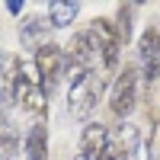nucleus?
<instances>
[{
	"instance_id": "obj_1",
	"label": "nucleus",
	"mask_w": 160,
	"mask_h": 160,
	"mask_svg": "<svg viewBox=\"0 0 160 160\" xmlns=\"http://www.w3.org/2000/svg\"><path fill=\"white\" fill-rule=\"evenodd\" d=\"M13 102L22 109V115H29L32 122L45 125L48 118V90L38 77V68L32 58L19 55V68H16V83H13Z\"/></svg>"
},
{
	"instance_id": "obj_2",
	"label": "nucleus",
	"mask_w": 160,
	"mask_h": 160,
	"mask_svg": "<svg viewBox=\"0 0 160 160\" xmlns=\"http://www.w3.org/2000/svg\"><path fill=\"white\" fill-rule=\"evenodd\" d=\"M138 77H141L138 64H125L109 87V115L118 122H128V115L138 109Z\"/></svg>"
},
{
	"instance_id": "obj_3",
	"label": "nucleus",
	"mask_w": 160,
	"mask_h": 160,
	"mask_svg": "<svg viewBox=\"0 0 160 160\" xmlns=\"http://www.w3.org/2000/svg\"><path fill=\"white\" fill-rule=\"evenodd\" d=\"M106 87H112L109 83V74H106V71H93L87 80H80V83H74L68 90V112L74 118H90L93 109L99 106Z\"/></svg>"
},
{
	"instance_id": "obj_4",
	"label": "nucleus",
	"mask_w": 160,
	"mask_h": 160,
	"mask_svg": "<svg viewBox=\"0 0 160 160\" xmlns=\"http://www.w3.org/2000/svg\"><path fill=\"white\" fill-rule=\"evenodd\" d=\"M32 61H35L38 77H42V83L51 96L61 87V80H68V55H64V48L58 42H45L32 51Z\"/></svg>"
},
{
	"instance_id": "obj_5",
	"label": "nucleus",
	"mask_w": 160,
	"mask_h": 160,
	"mask_svg": "<svg viewBox=\"0 0 160 160\" xmlns=\"http://www.w3.org/2000/svg\"><path fill=\"white\" fill-rule=\"evenodd\" d=\"M90 29L93 35H96V45H99V58H102V71L106 74H118L122 68H118V61H122V35H118L115 29V19L109 16H96L90 19Z\"/></svg>"
},
{
	"instance_id": "obj_6",
	"label": "nucleus",
	"mask_w": 160,
	"mask_h": 160,
	"mask_svg": "<svg viewBox=\"0 0 160 160\" xmlns=\"http://www.w3.org/2000/svg\"><path fill=\"white\" fill-rule=\"evenodd\" d=\"M109 160H151L148 157V141H144L141 128L122 122L112 128L109 135Z\"/></svg>"
},
{
	"instance_id": "obj_7",
	"label": "nucleus",
	"mask_w": 160,
	"mask_h": 160,
	"mask_svg": "<svg viewBox=\"0 0 160 160\" xmlns=\"http://www.w3.org/2000/svg\"><path fill=\"white\" fill-rule=\"evenodd\" d=\"M138 68L148 87L160 80V29L157 26H148L138 35Z\"/></svg>"
},
{
	"instance_id": "obj_8",
	"label": "nucleus",
	"mask_w": 160,
	"mask_h": 160,
	"mask_svg": "<svg viewBox=\"0 0 160 160\" xmlns=\"http://www.w3.org/2000/svg\"><path fill=\"white\" fill-rule=\"evenodd\" d=\"M109 135H112L109 125L87 122V128L80 131V144H77L74 160H109Z\"/></svg>"
},
{
	"instance_id": "obj_9",
	"label": "nucleus",
	"mask_w": 160,
	"mask_h": 160,
	"mask_svg": "<svg viewBox=\"0 0 160 160\" xmlns=\"http://www.w3.org/2000/svg\"><path fill=\"white\" fill-rule=\"evenodd\" d=\"M51 29H55V26H51L48 13H45V16H29V19H22V22H19V38H22V45L38 48V45L51 42V38H48Z\"/></svg>"
},
{
	"instance_id": "obj_10",
	"label": "nucleus",
	"mask_w": 160,
	"mask_h": 160,
	"mask_svg": "<svg viewBox=\"0 0 160 160\" xmlns=\"http://www.w3.org/2000/svg\"><path fill=\"white\" fill-rule=\"evenodd\" d=\"M22 151H26V160H48V125L38 122L26 131Z\"/></svg>"
},
{
	"instance_id": "obj_11",
	"label": "nucleus",
	"mask_w": 160,
	"mask_h": 160,
	"mask_svg": "<svg viewBox=\"0 0 160 160\" xmlns=\"http://www.w3.org/2000/svg\"><path fill=\"white\" fill-rule=\"evenodd\" d=\"M80 16V3L77 0H51L48 3V19L55 29H68V26H74Z\"/></svg>"
},
{
	"instance_id": "obj_12",
	"label": "nucleus",
	"mask_w": 160,
	"mask_h": 160,
	"mask_svg": "<svg viewBox=\"0 0 160 160\" xmlns=\"http://www.w3.org/2000/svg\"><path fill=\"white\" fill-rule=\"evenodd\" d=\"M135 13H138L135 3H118L115 7V29L122 35V45H128L131 35H135Z\"/></svg>"
},
{
	"instance_id": "obj_13",
	"label": "nucleus",
	"mask_w": 160,
	"mask_h": 160,
	"mask_svg": "<svg viewBox=\"0 0 160 160\" xmlns=\"http://www.w3.org/2000/svg\"><path fill=\"white\" fill-rule=\"evenodd\" d=\"M16 154V128L10 118H3V160H13Z\"/></svg>"
},
{
	"instance_id": "obj_14",
	"label": "nucleus",
	"mask_w": 160,
	"mask_h": 160,
	"mask_svg": "<svg viewBox=\"0 0 160 160\" xmlns=\"http://www.w3.org/2000/svg\"><path fill=\"white\" fill-rule=\"evenodd\" d=\"M3 10L10 16H19V13H26V3H3Z\"/></svg>"
}]
</instances>
